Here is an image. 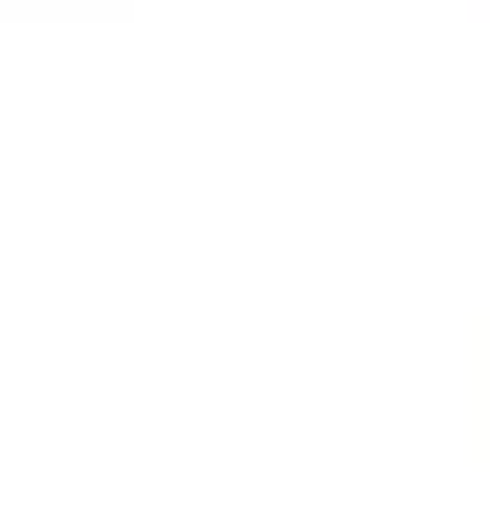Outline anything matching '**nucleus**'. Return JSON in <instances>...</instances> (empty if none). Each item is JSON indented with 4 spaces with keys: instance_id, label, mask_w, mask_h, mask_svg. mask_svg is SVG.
<instances>
[]
</instances>
